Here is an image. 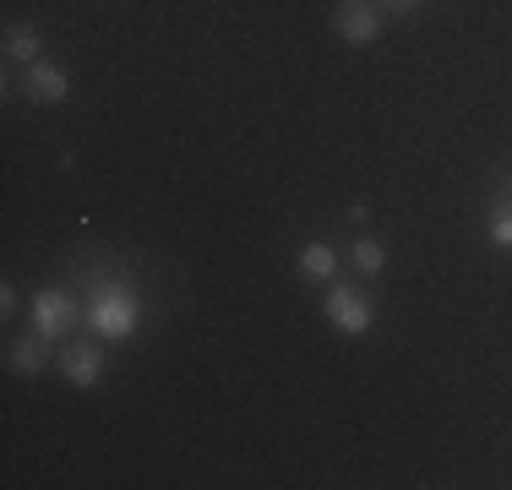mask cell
I'll use <instances>...</instances> for the list:
<instances>
[{
    "instance_id": "3957f363",
    "label": "cell",
    "mask_w": 512,
    "mask_h": 490,
    "mask_svg": "<svg viewBox=\"0 0 512 490\" xmlns=\"http://www.w3.org/2000/svg\"><path fill=\"white\" fill-rule=\"evenodd\" d=\"M77 327V300L66 289H39L33 294V333H44L50 343H66Z\"/></svg>"
},
{
    "instance_id": "277c9868",
    "label": "cell",
    "mask_w": 512,
    "mask_h": 490,
    "mask_svg": "<svg viewBox=\"0 0 512 490\" xmlns=\"http://www.w3.org/2000/svg\"><path fill=\"white\" fill-rule=\"evenodd\" d=\"M382 17L387 11L376 6V0H338V11H333V28H338V39L344 44H355V49H365L382 33Z\"/></svg>"
},
{
    "instance_id": "8fae6325",
    "label": "cell",
    "mask_w": 512,
    "mask_h": 490,
    "mask_svg": "<svg viewBox=\"0 0 512 490\" xmlns=\"http://www.w3.org/2000/svg\"><path fill=\"white\" fill-rule=\"evenodd\" d=\"M491 240H496V245H512V202H496V213H491Z\"/></svg>"
},
{
    "instance_id": "9c48e42d",
    "label": "cell",
    "mask_w": 512,
    "mask_h": 490,
    "mask_svg": "<svg viewBox=\"0 0 512 490\" xmlns=\"http://www.w3.org/2000/svg\"><path fill=\"white\" fill-rule=\"evenodd\" d=\"M39 49H44L39 28H6V60H11V66H33Z\"/></svg>"
},
{
    "instance_id": "52a82bcc",
    "label": "cell",
    "mask_w": 512,
    "mask_h": 490,
    "mask_svg": "<svg viewBox=\"0 0 512 490\" xmlns=\"http://www.w3.org/2000/svg\"><path fill=\"white\" fill-rule=\"evenodd\" d=\"M6 365H11L17 376H39L44 365H50V338H44V333H33V338H17V343L6 349Z\"/></svg>"
},
{
    "instance_id": "ba28073f",
    "label": "cell",
    "mask_w": 512,
    "mask_h": 490,
    "mask_svg": "<svg viewBox=\"0 0 512 490\" xmlns=\"http://www.w3.org/2000/svg\"><path fill=\"white\" fill-rule=\"evenodd\" d=\"M300 273L306 278H322V284H333L338 278V251L327 240H311L306 251H300Z\"/></svg>"
},
{
    "instance_id": "8992f818",
    "label": "cell",
    "mask_w": 512,
    "mask_h": 490,
    "mask_svg": "<svg viewBox=\"0 0 512 490\" xmlns=\"http://www.w3.org/2000/svg\"><path fill=\"white\" fill-rule=\"evenodd\" d=\"M22 93H28V104H66L71 98V77L50 60H33L28 77H22Z\"/></svg>"
},
{
    "instance_id": "5b68a950",
    "label": "cell",
    "mask_w": 512,
    "mask_h": 490,
    "mask_svg": "<svg viewBox=\"0 0 512 490\" xmlns=\"http://www.w3.org/2000/svg\"><path fill=\"white\" fill-rule=\"evenodd\" d=\"M60 376H66L77 392H88V387H99V376H104V349H93V343H71L66 338V349H60Z\"/></svg>"
},
{
    "instance_id": "30bf717a",
    "label": "cell",
    "mask_w": 512,
    "mask_h": 490,
    "mask_svg": "<svg viewBox=\"0 0 512 490\" xmlns=\"http://www.w3.org/2000/svg\"><path fill=\"white\" fill-rule=\"evenodd\" d=\"M355 267H360L365 278L387 273V245L382 240H355Z\"/></svg>"
},
{
    "instance_id": "4fadbf2b",
    "label": "cell",
    "mask_w": 512,
    "mask_h": 490,
    "mask_svg": "<svg viewBox=\"0 0 512 490\" xmlns=\"http://www.w3.org/2000/svg\"><path fill=\"white\" fill-rule=\"evenodd\" d=\"M0 311H6V316L17 311V289H11V284H0Z\"/></svg>"
},
{
    "instance_id": "7c38bea8",
    "label": "cell",
    "mask_w": 512,
    "mask_h": 490,
    "mask_svg": "<svg viewBox=\"0 0 512 490\" xmlns=\"http://www.w3.org/2000/svg\"><path fill=\"white\" fill-rule=\"evenodd\" d=\"M376 6H382V11H393V17H409V11H420L425 0H376Z\"/></svg>"
},
{
    "instance_id": "7a4b0ae2",
    "label": "cell",
    "mask_w": 512,
    "mask_h": 490,
    "mask_svg": "<svg viewBox=\"0 0 512 490\" xmlns=\"http://www.w3.org/2000/svg\"><path fill=\"white\" fill-rule=\"evenodd\" d=\"M322 311H327V322H333L344 338H360V333H371V322H376V305H371V294H365V289H355V284H338V278H333V289H327Z\"/></svg>"
},
{
    "instance_id": "6da1fadb",
    "label": "cell",
    "mask_w": 512,
    "mask_h": 490,
    "mask_svg": "<svg viewBox=\"0 0 512 490\" xmlns=\"http://www.w3.org/2000/svg\"><path fill=\"white\" fill-rule=\"evenodd\" d=\"M137 316H142V305H137V289H131L126 278H99V284H93L88 322L99 327V338L126 343L131 333H137Z\"/></svg>"
}]
</instances>
